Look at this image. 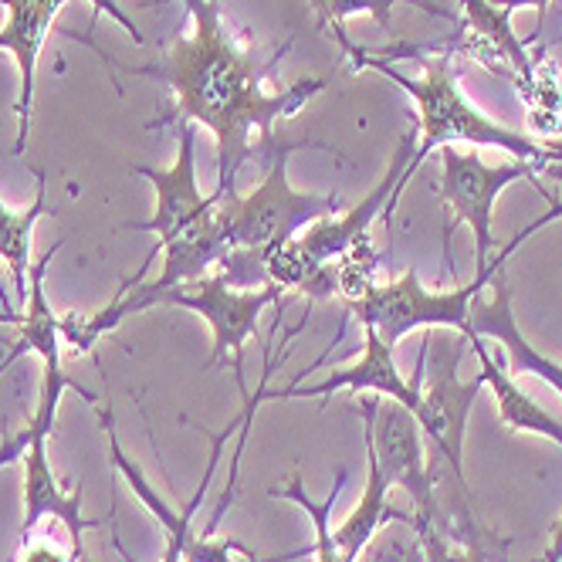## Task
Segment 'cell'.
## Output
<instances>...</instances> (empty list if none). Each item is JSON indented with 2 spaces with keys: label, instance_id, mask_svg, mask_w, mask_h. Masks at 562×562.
Segmentation results:
<instances>
[{
  "label": "cell",
  "instance_id": "21",
  "mask_svg": "<svg viewBox=\"0 0 562 562\" xmlns=\"http://www.w3.org/2000/svg\"><path fill=\"white\" fill-rule=\"evenodd\" d=\"M396 4H414L420 11H427L430 18H445V21H458L454 14L440 11L434 0H312V11H315V24L318 27H329L336 34V42H342L346 34V21L356 14H370L383 31L393 34V8Z\"/></svg>",
  "mask_w": 562,
  "mask_h": 562
},
{
  "label": "cell",
  "instance_id": "17",
  "mask_svg": "<svg viewBox=\"0 0 562 562\" xmlns=\"http://www.w3.org/2000/svg\"><path fill=\"white\" fill-rule=\"evenodd\" d=\"M468 342L477 356V363H481V380H485V386L495 393V407H498V420L518 434H539V437H549L552 445L562 448V420L552 417L549 411H542L536 400L521 390L515 383V376L508 370H502L495 363V356L488 352L485 339L468 333Z\"/></svg>",
  "mask_w": 562,
  "mask_h": 562
},
{
  "label": "cell",
  "instance_id": "25",
  "mask_svg": "<svg viewBox=\"0 0 562 562\" xmlns=\"http://www.w3.org/2000/svg\"><path fill=\"white\" fill-rule=\"evenodd\" d=\"M89 4H92V24H89V31L99 24V18H112L119 27H123L133 37V45H146V34L136 27V21L123 11V4H119V0H89ZM89 31H82V34H89Z\"/></svg>",
  "mask_w": 562,
  "mask_h": 562
},
{
  "label": "cell",
  "instance_id": "23",
  "mask_svg": "<svg viewBox=\"0 0 562 562\" xmlns=\"http://www.w3.org/2000/svg\"><path fill=\"white\" fill-rule=\"evenodd\" d=\"M336 265V299L349 308L356 302H363L380 281H376V265L380 255L373 248V237H359L333 261Z\"/></svg>",
  "mask_w": 562,
  "mask_h": 562
},
{
  "label": "cell",
  "instance_id": "6",
  "mask_svg": "<svg viewBox=\"0 0 562 562\" xmlns=\"http://www.w3.org/2000/svg\"><path fill=\"white\" fill-rule=\"evenodd\" d=\"M285 295V289L278 285H258V289H237L227 281V274L217 268L214 274H204L196 281H187V285H177L164 295L149 299L153 305H170V308H190L196 315L207 318L211 326V339L214 349L207 356L204 370L221 367L224 359L231 356V367H234V383L245 396V404L251 400V390L245 383V346L258 329V315Z\"/></svg>",
  "mask_w": 562,
  "mask_h": 562
},
{
  "label": "cell",
  "instance_id": "29",
  "mask_svg": "<svg viewBox=\"0 0 562 562\" xmlns=\"http://www.w3.org/2000/svg\"><path fill=\"white\" fill-rule=\"evenodd\" d=\"M0 302H4V305H11V299H8V292H4V281H0Z\"/></svg>",
  "mask_w": 562,
  "mask_h": 562
},
{
  "label": "cell",
  "instance_id": "2",
  "mask_svg": "<svg viewBox=\"0 0 562 562\" xmlns=\"http://www.w3.org/2000/svg\"><path fill=\"white\" fill-rule=\"evenodd\" d=\"M342 52L356 61V68H370L390 82L404 89L414 105H417V159L424 164L430 149L440 146H498L512 153L515 159H536V164H562V143H539L532 136H518L505 126H498L495 119L481 112L461 89H458V71L451 61V52L445 48L440 58H424V75L411 78L404 71H396L386 58L370 55L363 48H356L349 37H342Z\"/></svg>",
  "mask_w": 562,
  "mask_h": 562
},
{
  "label": "cell",
  "instance_id": "20",
  "mask_svg": "<svg viewBox=\"0 0 562 562\" xmlns=\"http://www.w3.org/2000/svg\"><path fill=\"white\" fill-rule=\"evenodd\" d=\"M518 99L526 105L529 130L542 143L562 139V68L546 52L532 58V78L518 86Z\"/></svg>",
  "mask_w": 562,
  "mask_h": 562
},
{
  "label": "cell",
  "instance_id": "19",
  "mask_svg": "<svg viewBox=\"0 0 562 562\" xmlns=\"http://www.w3.org/2000/svg\"><path fill=\"white\" fill-rule=\"evenodd\" d=\"M37 177V196L27 211H8L4 200H0V261H8L11 268V281L14 292L21 299V305L27 302V274H31V237L34 227L48 214L45 204V173L34 170Z\"/></svg>",
  "mask_w": 562,
  "mask_h": 562
},
{
  "label": "cell",
  "instance_id": "27",
  "mask_svg": "<svg viewBox=\"0 0 562 562\" xmlns=\"http://www.w3.org/2000/svg\"><path fill=\"white\" fill-rule=\"evenodd\" d=\"M536 562H562V515L555 518L552 526V539H549V549L536 559Z\"/></svg>",
  "mask_w": 562,
  "mask_h": 562
},
{
  "label": "cell",
  "instance_id": "18",
  "mask_svg": "<svg viewBox=\"0 0 562 562\" xmlns=\"http://www.w3.org/2000/svg\"><path fill=\"white\" fill-rule=\"evenodd\" d=\"M367 468H370V477H367L363 495H359L356 508L333 529V542H336L342 562H356L359 555H363L383 521H411L414 518V515H404V512L386 505L390 481H386V474H383V468L370 448V440H367Z\"/></svg>",
  "mask_w": 562,
  "mask_h": 562
},
{
  "label": "cell",
  "instance_id": "28",
  "mask_svg": "<svg viewBox=\"0 0 562 562\" xmlns=\"http://www.w3.org/2000/svg\"><path fill=\"white\" fill-rule=\"evenodd\" d=\"M542 173H546V177H552L555 183H562V164H546V167H542Z\"/></svg>",
  "mask_w": 562,
  "mask_h": 562
},
{
  "label": "cell",
  "instance_id": "8",
  "mask_svg": "<svg viewBox=\"0 0 562 562\" xmlns=\"http://www.w3.org/2000/svg\"><path fill=\"white\" fill-rule=\"evenodd\" d=\"M359 414H363V437L386 474L390 485H400L414 502V521H434L440 529V502H437V474L424 458V430L417 417L393 404V400L363 396L359 400Z\"/></svg>",
  "mask_w": 562,
  "mask_h": 562
},
{
  "label": "cell",
  "instance_id": "3",
  "mask_svg": "<svg viewBox=\"0 0 562 562\" xmlns=\"http://www.w3.org/2000/svg\"><path fill=\"white\" fill-rule=\"evenodd\" d=\"M555 217H562V200H552V211H546L542 217H536L526 231H518L508 245L498 251V258H492L485 268H477L471 281H464V285L458 289H448V292H430L420 285V278L417 271L411 268L404 278H396V281H386V285H376L363 302H356L349 305L352 318L363 329H373L390 349L417 333V329H454L461 336H468V323H471V305L474 299L485 292L492 285V278L498 271H505L508 258L526 245V240L552 224Z\"/></svg>",
  "mask_w": 562,
  "mask_h": 562
},
{
  "label": "cell",
  "instance_id": "22",
  "mask_svg": "<svg viewBox=\"0 0 562 562\" xmlns=\"http://www.w3.org/2000/svg\"><path fill=\"white\" fill-rule=\"evenodd\" d=\"M342 485H346V468H339L336 485H333V492H329V498H326L323 505L308 498V492H305V485H302V474H299V471H292L289 485L271 488V498L295 502V505L312 518V526H315L312 555H315V562H342V555H339V549H336V542H333V521H329V515H333V508H336V498H339Z\"/></svg>",
  "mask_w": 562,
  "mask_h": 562
},
{
  "label": "cell",
  "instance_id": "1",
  "mask_svg": "<svg viewBox=\"0 0 562 562\" xmlns=\"http://www.w3.org/2000/svg\"><path fill=\"white\" fill-rule=\"evenodd\" d=\"M190 11V34L177 42L149 65H133L126 75H149L167 82L177 95L170 115H159L149 130L193 123L214 133L217 139V193H237L234 180L240 164L251 153V136L265 149L274 146V123L299 112L329 82L326 78H305V82L271 92L265 89V75L274 68L261 65L255 52L240 48L231 27L224 24L221 0H183Z\"/></svg>",
  "mask_w": 562,
  "mask_h": 562
},
{
  "label": "cell",
  "instance_id": "7",
  "mask_svg": "<svg viewBox=\"0 0 562 562\" xmlns=\"http://www.w3.org/2000/svg\"><path fill=\"white\" fill-rule=\"evenodd\" d=\"M468 336L458 333V339L451 346H440L430 356V336H427V349H424V373L420 376V411H417V424L424 430V437L434 440L437 458L448 464L451 485L471 498V488L464 485V427H468V414L477 400V390L485 386V380L474 376L471 383L458 380V363L464 356Z\"/></svg>",
  "mask_w": 562,
  "mask_h": 562
},
{
  "label": "cell",
  "instance_id": "10",
  "mask_svg": "<svg viewBox=\"0 0 562 562\" xmlns=\"http://www.w3.org/2000/svg\"><path fill=\"white\" fill-rule=\"evenodd\" d=\"M48 437L42 430H21V434H8L4 445H0V471L8 464H14L18 458H24V488H21V502H24V521H21V539L34 536L37 526L45 521H55L58 529H65L75 542H82L86 529L102 526L99 518H82V485H78L71 495H65V488L58 485V477L52 471L48 461Z\"/></svg>",
  "mask_w": 562,
  "mask_h": 562
},
{
  "label": "cell",
  "instance_id": "13",
  "mask_svg": "<svg viewBox=\"0 0 562 562\" xmlns=\"http://www.w3.org/2000/svg\"><path fill=\"white\" fill-rule=\"evenodd\" d=\"M177 133H180V153L167 170L133 167L136 177H143L156 187V214L149 221H139V224H119V231H149L159 240H170L173 234H180L187 224H193L217 200V193L200 196V187H196V164H193L196 126L177 123Z\"/></svg>",
  "mask_w": 562,
  "mask_h": 562
},
{
  "label": "cell",
  "instance_id": "14",
  "mask_svg": "<svg viewBox=\"0 0 562 562\" xmlns=\"http://www.w3.org/2000/svg\"><path fill=\"white\" fill-rule=\"evenodd\" d=\"M68 0H4L8 21L0 27V52H11L21 71V95H18V139L14 153L24 156L31 133V102H34V71L48 34L65 11Z\"/></svg>",
  "mask_w": 562,
  "mask_h": 562
},
{
  "label": "cell",
  "instance_id": "12",
  "mask_svg": "<svg viewBox=\"0 0 562 562\" xmlns=\"http://www.w3.org/2000/svg\"><path fill=\"white\" fill-rule=\"evenodd\" d=\"M424 349H427V336L420 339V363H417L414 380H404L396 370L393 349L373 329H363V356H359V363H352L346 370H333L326 380H318V383L289 386V390H268V376H271V363H268L265 376H261V386H258V396L265 404V400H305V396H329L336 390H349V393H373V396L393 400V404L407 407L417 417V411H420Z\"/></svg>",
  "mask_w": 562,
  "mask_h": 562
},
{
  "label": "cell",
  "instance_id": "5",
  "mask_svg": "<svg viewBox=\"0 0 562 562\" xmlns=\"http://www.w3.org/2000/svg\"><path fill=\"white\" fill-rule=\"evenodd\" d=\"M542 167L546 164H536V159H508V164L488 167L474 149L471 153H461L454 146H440V180L434 183V193L445 200V207L451 211V221L445 227V261H448V271L451 274H454L451 240H454L458 224H468L471 227L477 268H485L492 261V248H495L492 211H495L498 193L508 183H515V180H532L546 200H555L539 183Z\"/></svg>",
  "mask_w": 562,
  "mask_h": 562
},
{
  "label": "cell",
  "instance_id": "15",
  "mask_svg": "<svg viewBox=\"0 0 562 562\" xmlns=\"http://www.w3.org/2000/svg\"><path fill=\"white\" fill-rule=\"evenodd\" d=\"M461 11L468 21V31L461 34V52L485 65L492 75L508 78L518 89L532 78V58L526 52V42L515 37L512 14L495 8L492 0H461Z\"/></svg>",
  "mask_w": 562,
  "mask_h": 562
},
{
  "label": "cell",
  "instance_id": "11",
  "mask_svg": "<svg viewBox=\"0 0 562 562\" xmlns=\"http://www.w3.org/2000/svg\"><path fill=\"white\" fill-rule=\"evenodd\" d=\"M420 159H417V136L404 133L390 156V167L383 173V180L359 200L356 207L342 211L339 217H323L305 227V234H299V248L305 251V258L312 265H333L352 240L367 237L370 227L376 224L380 214H393L396 196L404 193V187L411 183V177L417 173Z\"/></svg>",
  "mask_w": 562,
  "mask_h": 562
},
{
  "label": "cell",
  "instance_id": "16",
  "mask_svg": "<svg viewBox=\"0 0 562 562\" xmlns=\"http://www.w3.org/2000/svg\"><path fill=\"white\" fill-rule=\"evenodd\" d=\"M488 299H474L471 305V323L468 333L481 336V339H495L505 346L508 352V363H512V376L521 373H532L539 380H546L559 396H562V367L555 359H549L546 352H539L526 336H521L518 323H515V312H512V295L505 285V271H498L488 285Z\"/></svg>",
  "mask_w": 562,
  "mask_h": 562
},
{
  "label": "cell",
  "instance_id": "24",
  "mask_svg": "<svg viewBox=\"0 0 562 562\" xmlns=\"http://www.w3.org/2000/svg\"><path fill=\"white\" fill-rule=\"evenodd\" d=\"M420 549H424V562H492L488 542H461L454 546L448 532H440L434 521H414Z\"/></svg>",
  "mask_w": 562,
  "mask_h": 562
},
{
  "label": "cell",
  "instance_id": "4",
  "mask_svg": "<svg viewBox=\"0 0 562 562\" xmlns=\"http://www.w3.org/2000/svg\"><path fill=\"white\" fill-rule=\"evenodd\" d=\"M305 146V143H274L271 164L265 180L248 193L237 196L227 193L224 207H227V255L231 251H265L278 240L299 237L302 227L329 217L339 211V196H315V193H299L289 183V156Z\"/></svg>",
  "mask_w": 562,
  "mask_h": 562
},
{
  "label": "cell",
  "instance_id": "26",
  "mask_svg": "<svg viewBox=\"0 0 562 562\" xmlns=\"http://www.w3.org/2000/svg\"><path fill=\"white\" fill-rule=\"evenodd\" d=\"M495 8H502V11H518V8H536V14H539V27H536V34L529 37V42H539V34H542V27H546V14H549V4L552 0H492ZM526 42V45H529Z\"/></svg>",
  "mask_w": 562,
  "mask_h": 562
},
{
  "label": "cell",
  "instance_id": "9",
  "mask_svg": "<svg viewBox=\"0 0 562 562\" xmlns=\"http://www.w3.org/2000/svg\"><path fill=\"white\" fill-rule=\"evenodd\" d=\"M240 424V417L234 424H227V430L214 434V451H211V461H207V471L204 477H200V488L193 492L190 505L183 512H170V505L159 498L153 488H149V481L143 477V471L126 458V451L119 448V437H115V427H112V411H102V430L109 437V458H112V468L123 474L133 492L139 495V502L159 518V526H164L167 532V546H164V559L159 562H234L231 555L234 552H248L245 546H237V542H227V539H214V536H190V521H193V512L200 508V502H204L207 495V485H211V477L217 471V461H221V451H224V440L231 437V430Z\"/></svg>",
  "mask_w": 562,
  "mask_h": 562
}]
</instances>
